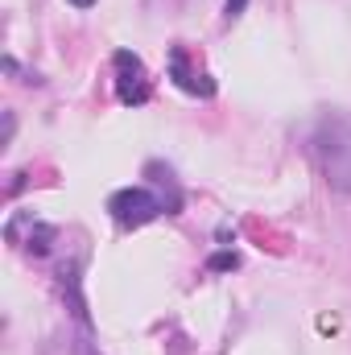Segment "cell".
Segmentation results:
<instances>
[{
  "instance_id": "6da1fadb",
  "label": "cell",
  "mask_w": 351,
  "mask_h": 355,
  "mask_svg": "<svg viewBox=\"0 0 351 355\" xmlns=\"http://www.w3.org/2000/svg\"><path fill=\"white\" fill-rule=\"evenodd\" d=\"M314 153L323 162V174L335 190H351V124L327 120L314 137Z\"/></svg>"
},
{
  "instance_id": "277c9868",
  "label": "cell",
  "mask_w": 351,
  "mask_h": 355,
  "mask_svg": "<svg viewBox=\"0 0 351 355\" xmlns=\"http://www.w3.org/2000/svg\"><path fill=\"white\" fill-rule=\"evenodd\" d=\"M170 79H174L182 91H190V95H215L211 75L198 71V67H190V54H186L182 46H174V54H170Z\"/></svg>"
},
{
  "instance_id": "52a82bcc",
  "label": "cell",
  "mask_w": 351,
  "mask_h": 355,
  "mask_svg": "<svg viewBox=\"0 0 351 355\" xmlns=\"http://www.w3.org/2000/svg\"><path fill=\"white\" fill-rule=\"evenodd\" d=\"M71 4H75V8H91V4H95V0H71Z\"/></svg>"
},
{
  "instance_id": "3957f363",
  "label": "cell",
  "mask_w": 351,
  "mask_h": 355,
  "mask_svg": "<svg viewBox=\"0 0 351 355\" xmlns=\"http://www.w3.org/2000/svg\"><path fill=\"white\" fill-rule=\"evenodd\" d=\"M116 95H120V103H145L149 99V79H145V67H141V58L137 54H128V50H116Z\"/></svg>"
},
{
  "instance_id": "7a4b0ae2",
  "label": "cell",
  "mask_w": 351,
  "mask_h": 355,
  "mask_svg": "<svg viewBox=\"0 0 351 355\" xmlns=\"http://www.w3.org/2000/svg\"><path fill=\"white\" fill-rule=\"evenodd\" d=\"M108 211H112V219H116L120 227H141V223H153L166 207H162V198H157L153 190L128 186V190H116V194L108 198Z\"/></svg>"
},
{
  "instance_id": "8992f818",
  "label": "cell",
  "mask_w": 351,
  "mask_h": 355,
  "mask_svg": "<svg viewBox=\"0 0 351 355\" xmlns=\"http://www.w3.org/2000/svg\"><path fill=\"white\" fill-rule=\"evenodd\" d=\"M244 4H248V0H228V8H223V17H228V21H236V17L244 12Z\"/></svg>"
},
{
  "instance_id": "5b68a950",
  "label": "cell",
  "mask_w": 351,
  "mask_h": 355,
  "mask_svg": "<svg viewBox=\"0 0 351 355\" xmlns=\"http://www.w3.org/2000/svg\"><path fill=\"white\" fill-rule=\"evenodd\" d=\"M236 252H219V257H211V268H236Z\"/></svg>"
}]
</instances>
